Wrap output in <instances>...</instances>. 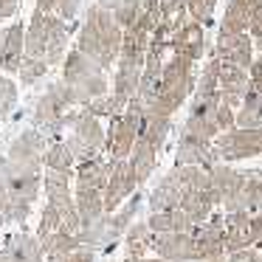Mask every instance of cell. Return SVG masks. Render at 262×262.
I'll list each match as a JSON object with an SVG mask.
<instances>
[{
  "label": "cell",
  "instance_id": "cell-1",
  "mask_svg": "<svg viewBox=\"0 0 262 262\" xmlns=\"http://www.w3.org/2000/svg\"><path fill=\"white\" fill-rule=\"evenodd\" d=\"M121 42H124V29L119 26L116 14L102 9L99 3H93L85 12L79 31H76V48L82 54H88L91 59H96L107 71L119 62Z\"/></svg>",
  "mask_w": 262,
  "mask_h": 262
},
{
  "label": "cell",
  "instance_id": "cell-2",
  "mask_svg": "<svg viewBox=\"0 0 262 262\" xmlns=\"http://www.w3.org/2000/svg\"><path fill=\"white\" fill-rule=\"evenodd\" d=\"M194 88H198V76H194V62L186 57L169 54L161 74V85L149 102H144V107L152 113H164V116H175L183 104L192 99Z\"/></svg>",
  "mask_w": 262,
  "mask_h": 262
},
{
  "label": "cell",
  "instance_id": "cell-3",
  "mask_svg": "<svg viewBox=\"0 0 262 262\" xmlns=\"http://www.w3.org/2000/svg\"><path fill=\"white\" fill-rule=\"evenodd\" d=\"M62 82H68L71 91H74L76 107H88L93 99L110 93L104 68L96 62V59L88 57V54H82L79 48L68 51V57H65V62H62Z\"/></svg>",
  "mask_w": 262,
  "mask_h": 262
},
{
  "label": "cell",
  "instance_id": "cell-4",
  "mask_svg": "<svg viewBox=\"0 0 262 262\" xmlns=\"http://www.w3.org/2000/svg\"><path fill=\"white\" fill-rule=\"evenodd\" d=\"M65 124H68V138L65 144L71 147V152L76 155V164L85 158H93V155L104 152V138H107V130L102 127L99 116L82 110H68L65 116Z\"/></svg>",
  "mask_w": 262,
  "mask_h": 262
},
{
  "label": "cell",
  "instance_id": "cell-5",
  "mask_svg": "<svg viewBox=\"0 0 262 262\" xmlns=\"http://www.w3.org/2000/svg\"><path fill=\"white\" fill-rule=\"evenodd\" d=\"M141 116H144V102L138 96H133L124 113L110 119L107 138H104V155L107 158H113V161L130 158L133 147L138 141V133H141Z\"/></svg>",
  "mask_w": 262,
  "mask_h": 262
},
{
  "label": "cell",
  "instance_id": "cell-6",
  "mask_svg": "<svg viewBox=\"0 0 262 262\" xmlns=\"http://www.w3.org/2000/svg\"><path fill=\"white\" fill-rule=\"evenodd\" d=\"M71 107H76L74 91H71L68 82L59 79V82H54V85H48L46 93L37 99L31 121H34V127H40L46 136H57V133H62L65 127H68L65 124V116H68Z\"/></svg>",
  "mask_w": 262,
  "mask_h": 262
},
{
  "label": "cell",
  "instance_id": "cell-7",
  "mask_svg": "<svg viewBox=\"0 0 262 262\" xmlns=\"http://www.w3.org/2000/svg\"><path fill=\"white\" fill-rule=\"evenodd\" d=\"M214 149L220 161L237 164V161H251L262 155V127H231L214 138Z\"/></svg>",
  "mask_w": 262,
  "mask_h": 262
},
{
  "label": "cell",
  "instance_id": "cell-8",
  "mask_svg": "<svg viewBox=\"0 0 262 262\" xmlns=\"http://www.w3.org/2000/svg\"><path fill=\"white\" fill-rule=\"evenodd\" d=\"M220 102H223L220 93H217V96H198V93H192L183 130L214 141V138L220 136V124H217V107H220Z\"/></svg>",
  "mask_w": 262,
  "mask_h": 262
},
{
  "label": "cell",
  "instance_id": "cell-9",
  "mask_svg": "<svg viewBox=\"0 0 262 262\" xmlns=\"http://www.w3.org/2000/svg\"><path fill=\"white\" fill-rule=\"evenodd\" d=\"M138 178H136V169H133L130 158L124 161H113V169H110V178H107V186H104V214L116 211L121 203L133 198L138 192Z\"/></svg>",
  "mask_w": 262,
  "mask_h": 262
},
{
  "label": "cell",
  "instance_id": "cell-10",
  "mask_svg": "<svg viewBox=\"0 0 262 262\" xmlns=\"http://www.w3.org/2000/svg\"><path fill=\"white\" fill-rule=\"evenodd\" d=\"M217 161H220V155L214 149V141L181 130L175 144V166H203V169H209Z\"/></svg>",
  "mask_w": 262,
  "mask_h": 262
},
{
  "label": "cell",
  "instance_id": "cell-11",
  "mask_svg": "<svg viewBox=\"0 0 262 262\" xmlns=\"http://www.w3.org/2000/svg\"><path fill=\"white\" fill-rule=\"evenodd\" d=\"M209 175H211V183H214L217 198H220V209L223 211H234V203H237L239 189H243L248 172L237 169V166L226 164V161H217V164L209 166Z\"/></svg>",
  "mask_w": 262,
  "mask_h": 262
},
{
  "label": "cell",
  "instance_id": "cell-12",
  "mask_svg": "<svg viewBox=\"0 0 262 262\" xmlns=\"http://www.w3.org/2000/svg\"><path fill=\"white\" fill-rule=\"evenodd\" d=\"M211 57H217L220 62H231V65H239V68L248 71L254 57H256V48H254V40H251L248 31H243V34H217Z\"/></svg>",
  "mask_w": 262,
  "mask_h": 262
},
{
  "label": "cell",
  "instance_id": "cell-13",
  "mask_svg": "<svg viewBox=\"0 0 262 262\" xmlns=\"http://www.w3.org/2000/svg\"><path fill=\"white\" fill-rule=\"evenodd\" d=\"M26 59V23L14 20L0 31V62H3V74L17 76L20 65Z\"/></svg>",
  "mask_w": 262,
  "mask_h": 262
},
{
  "label": "cell",
  "instance_id": "cell-14",
  "mask_svg": "<svg viewBox=\"0 0 262 262\" xmlns=\"http://www.w3.org/2000/svg\"><path fill=\"white\" fill-rule=\"evenodd\" d=\"M217 59V57H214ZM217 76H220V99L228 104V107L239 110L245 93L251 91V76L245 68L239 65H231V62H220L217 59Z\"/></svg>",
  "mask_w": 262,
  "mask_h": 262
},
{
  "label": "cell",
  "instance_id": "cell-15",
  "mask_svg": "<svg viewBox=\"0 0 262 262\" xmlns=\"http://www.w3.org/2000/svg\"><path fill=\"white\" fill-rule=\"evenodd\" d=\"M206 46H209V40H206V26L198 23V20H189L186 26H181L172 34L169 54H178V57H186L192 62H200L206 54Z\"/></svg>",
  "mask_w": 262,
  "mask_h": 262
},
{
  "label": "cell",
  "instance_id": "cell-16",
  "mask_svg": "<svg viewBox=\"0 0 262 262\" xmlns=\"http://www.w3.org/2000/svg\"><path fill=\"white\" fill-rule=\"evenodd\" d=\"M48 136L40 130V127H34V130H26L20 133L17 138L12 141V147H9V158L17 161V164H34L40 166L42 164V155H46L48 149Z\"/></svg>",
  "mask_w": 262,
  "mask_h": 262
},
{
  "label": "cell",
  "instance_id": "cell-17",
  "mask_svg": "<svg viewBox=\"0 0 262 262\" xmlns=\"http://www.w3.org/2000/svg\"><path fill=\"white\" fill-rule=\"evenodd\" d=\"M152 251L169 262H194V243L189 231L152 234Z\"/></svg>",
  "mask_w": 262,
  "mask_h": 262
},
{
  "label": "cell",
  "instance_id": "cell-18",
  "mask_svg": "<svg viewBox=\"0 0 262 262\" xmlns=\"http://www.w3.org/2000/svg\"><path fill=\"white\" fill-rule=\"evenodd\" d=\"M110 169H113V158H107L104 152L79 161L76 169H74L76 189H102V192H104L107 178H110Z\"/></svg>",
  "mask_w": 262,
  "mask_h": 262
},
{
  "label": "cell",
  "instance_id": "cell-19",
  "mask_svg": "<svg viewBox=\"0 0 262 262\" xmlns=\"http://www.w3.org/2000/svg\"><path fill=\"white\" fill-rule=\"evenodd\" d=\"M259 6V0H226L223 17L217 23V34H243L251 26V14Z\"/></svg>",
  "mask_w": 262,
  "mask_h": 262
},
{
  "label": "cell",
  "instance_id": "cell-20",
  "mask_svg": "<svg viewBox=\"0 0 262 262\" xmlns=\"http://www.w3.org/2000/svg\"><path fill=\"white\" fill-rule=\"evenodd\" d=\"M181 200H183V189L178 183V178L172 175V169L149 189L147 194V206L149 211H166V209H181Z\"/></svg>",
  "mask_w": 262,
  "mask_h": 262
},
{
  "label": "cell",
  "instance_id": "cell-21",
  "mask_svg": "<svg viewBox=\"0 0 262 262\" xmlns=\"http://www.w3.org/2000/svg\"><path fill=\"white\" fill-rule=\"evenodd\" d=\"M68 42H71V26L59 17L57 12L48 14V48H46V62L51 65H62L68 57Z\"/></svg>",
  "mask_w": 262,
  "mask_h": 262
},
{
  "label": "cell",
  "instance_id": "cell-22",
  "mask_svg": "<svg viewBox=\"0 0 262 262\" xmlns=\"http://www.w3.org/2000/svg\"><path fill=\"white\" fill-rule=\"evenodd\" d=\"M3 256H6V262H42L46 259L40 237H31V234H26V231L12 234V237L6 239Z\"/></svg>",
  "mask_w": 262,
  "mask_h": 262
},
{
  "label": "cell",
  "instance_id": "cell-23",
  "mask_svg": "<svg viewBox=\"0 0 262 262\" xmlns=\"http://www.w3.org/2000/svg\"><path fill=\"white\" fill-rule=\"evenodd\" d=\"M251 245V214L248 211H226V254Z\"/></svg>",
  "mask_w": 262,
  "mask_h": 262
},
{
  "label": "cell",
  "instance_id": "cell-24",
  "mask_svg": "<svg viewBox=\"0 0 262 262\" xmlns=\"http://www.w3.org/2000/svg\"><path fill=\"white\" fill-rule=\"evenodd\" d=\"M152 228L147 220H138L127 228L124 234V256L127 259H138V256H147L152 251Z\"/></svg>",
  "mask_w": 262,
  "mask_h": 262
},
{
  "label": "cell",
  "instance_id": "cell-25",
  "mask_svg": "<svg viewBox=\"0 0 262 262\" xmlns=\"http://www.w3.org/2000/svg\"><path fill=\"white\" fill-rule=\"evenodd\" d=\"M158 152H161V149L152 147L149 141H144V138H138L136 147H133L130 164H133V169H136V178H138V183H141V186L149 181V175H152L155 166H158Z\"/></svg>",
  "mask_w": 262,
  "mask_h": 262
},
{
  "label": "cell",
  "instance_id": "cell-26",
  "mask_svg": "<svg viewBox=\"0 0 262 262\" xmlns=\"http://www.w3.org/2000/svg\"><path fill=\"white\" fill-rule=\"evenodd\" d=\"M149 228L155 234H169V231H189L194 226L192 217L186 214L183 209H166V211H149L147 217Z\"/></svg>",
  "mask_w": 262,
  "mask_h": 262
},
{
  "label": "cell",
  "instance_id": "cell-27",
  "mask_svg": "<svg viewBox=\"0 0 262 262\" xmlns=\"http://www.w3.org/2000/svg\"><path fill=\"white\" fill-rule=\"evenodd\" d=\"M76 211H79L82 226H91L104 214V192L102 189H76L74 192Z\"/></svg>",
  "mask_w": 262,
  "mask_h": 262
},
{
  "label": "cell",
  "instance_id": "cell-28",
  "mask_svg": "<svg viewBox=\"0 0 262 262\" xmlns=\"http://www.w3.org/2000/svg\"><path fill=\"white\" fill-rule=\"evenodd\" d=\"M141 71L144 68H138V65L116 62V76H113L110 91H113L116 96H121V99H127V102H130V99L138 93V85H141Z\"/></svg>",
  "mask_w": 262,
  "mask_h": 262
},
{
  "label": "cell",
  "instance_id": "cell-29",
  "mask_svg": "<svg viewBox=\"0 0 262 262\" xmlns=\"http://www.w3.org/2000/svg\"><path fill=\"white\" fill-rule=\"evenodd\" d=\"M40 243H42V254H46V259H51V262L62 259L65 254H71V251H76L82 245L79 234H71V231H65V228H59V231L42 237Z\"/></svg>",
  "mask_w": 262,
  "mask_h": 262
},
{
  "label": "cell",
  "instance_id": "cell-30",
  "mask_svg": "<svg viewBox=\"0 0 262 262\" xmlns=\"http://www.w3.org/2000/svg\"><path fill=\"white\" fill-rule=\"evenodd\" d=\"M262 209V178L259 172H248L245 175V183L239 189V198L234 203V211H248V214H256Z\"/></svg>",
  "mask_w": 262,
  "mask_h": 262
},
{
  "label": "cell",
  "instance_id": "cell-31",
  "mask_svg": "<svg viewBox=\"0 0 262 262\" xmlns=\"http://www.w3.org/2000/svg\"><path fill=\"white\" fill-rule=\"evenodd\" d=\"M42 164L46 169H59V172H74L76 166V155L71 152V147L65 141H51L42 155Z\"/></svg>",
  "mask_w": 262,
  "mask_h": 262
},
{
  "label": "cell",
  "instance_id": "cell-32",
  "mask_svg": "<svg viewBox=\"0 0 262 262\" xmlns=\"http://www.w3.org/2000/svg\"><path fill=\"white\" fill-rule=\"evenodd\" d=\"M237 127H262V93L248 91L237 110Z\"/></svg>",
  "mask_w": 262,
  "mask_h": 262
},
{
  "label": "cell",
  "instance_id": "cell-33",
  "mask_svg": "<svg viewBox=\"0 0 262 262\" xmlns=\"http://www.w3.org/2000/svg\"><path fill=\"white\" fill-rule=\"evenodd\" d=\"M127 99H121V96H116L113 91L110 93H104V96H99V99H93L91 104H88V113H93V116H99V119H113V116H119V113H124L127 110Z\"/></svg>",
  "mask_w": 262,
  "mask_h": 262
},
{
  "label": "cell",
  "instance_id": "cell-34",
  "mask_svg": "<svg viewBox=\"0 0 262 262\" xmlns=\"http://www.w3.org/2000/svg\"><path fill=\"white\" fill-rule=\"evenodd\" d=\"M17 99H20V88L14 82V76L0 74V121L12 116V110L17 107Z\"/></svg>",
  "mask_w": 262,
  "mask_h": 262
},
{
  "label": "cell",
  "instance_id": "cell-35",
  "mask_svg": "<svg viewBox=\"0 0 262 262\" xmlns=\"http://www.w3.org/2000/svg\"><path fill=\"white\" fill-rule=\"evenodd\" d=\"M194 93H198V96H217V93H220V76H217V59L214 57L203 65Z\"/></svg>",
  "mask_w": 262,
  "mask_h": 262
},
{
  "label": "cell",
  "instance_id": "cell-36",
  "mask_svg": "<svg viewBox=\"0 0 262 262\" xmlns=\"http://www.w3.org/2000/svg\"><path fill=\"white\" fill-rule=\"evenodd\" d=\"M48 71H51V65H48L46 59L26 57L23 65H20V71H17V79H20V85H23V88H31V85H37V82L48 74Z\"/></svg>",
  "mask_w": 262,
  "mask_h": 262
},
{
  "label": "cell",
  "instance_id": "cell-37",
  "mask_svg": "<svg viewBox=\"0 0 262 262\" xmlns=\"http://www.w3.org/2000/svg\"><path fill=\"white\" fill-rule=\"evenodd\" d=\"M186 9H189V17L203 23L209 29L214 23V9H217V0H186Z\"/></svg>",
  "mask_w": 262,
  "mask_h": 262
},
{
  "label": "cell",
  "instance_id": "cell-38",
  "mask_svg": "<svg viewBox=\"0 0 262 262\" xmlns=\"http://www.w3.org/2000/svg\"><path fill=\"white\" fill-rule=\"evenodd\" d=\"M62 228V214H59V209L54 203H48L46 209H42V217H40V228H37V237H48V234L59 231Z\"/></svg>",
  "mask_w": 262,
  "mask_h": 262
},
{
  "label": "cell",
  "instance_id": "cell-39",
  "mask_svg": "<svg viewBox=\"0 0 262 262\" xmlns=\"http://www.w3.org/2000/svg\"><path fill=\"white\" fill-rule=\"evenodd\" d=\"M31 214V203L29 200H9L6 209L0 211V220L3 223H26V217Z\"/></svg>",
  "mask_w": 262,
  "mask_h": 262
},
{
  "label": "cell",
  "instance_id": "cell-40",
  "mask_svg": "<svg viewBox=\"0 0 262 262\" xmlns=\"http://www.w3.org/2000/svg\"><path fill=\"white\" fill-rule=\"evenodd\" d=\"M248 34H251V40H254V48H256V54H262V0H259V6L254 9V14H251Z\"/></svg>",
  "mask_w": 262,
  "mask_h": 262
},
{
  "label": "cell",
  "instance_id": "cell-41",
  "mask_svg": "<svg viewBox=\"0 0 262 262\" xmlns=\"http://www.w3.org/2000/svg\"><path fill=\"white\" fill-rule=\"evenodd\" d=\"M79 6H82V0H57V14L65 20V23H74Z\"/></svg>",
  "mask_w": 262,
  "mask_h": 262
},
{
  "label": "cell",
  "instance_id": "cell-42",
  "mask_svg": "<svg viewBox=\"0 0 262 262\" xmlns=\"http://www.w3.org/2000/svg\"><path fill=\"white\" fill-rule=\"evenodd\" d=\"M93 259H96V248H91V245H79L76 251L65 254L62 259H57V262H93Z\"/></svg>",
  "mask_w": 262,
  "mask_h": 262
},
{
  "label": "cell",
  "instance_id": "cell-43",
  "mask_svg": "<svg viewBox=\"0 0 262 262\" xmlns=\"http://www.w3.org/2000/svg\"><path fill=\"white\" fill-rule=\"evenodd\" d=\"M228 262H259V248L256 245H248V248H239V251H231L226 254Z\"/></svg>",
  "mask_w": 262,
  "mask_h": 262
},
{
  "label": "cell",
  "instance_id": "cell-44",
  "mask_svg": "<svg viewBox=\"0 0 262 262\" xmlns=\"http://www.w3.org/2000/svg\"><path fill=\"white\" fill-rule=\"evenodd\" d=\"M248 76H251V91L262 93V54L254 57V62H251V68H248Z\"/></svg>",
  "mask_w": 262,
  "mask_h": 262
},
{
  "label": "cell",
  "instance_id": "cell-45",
  "mask_svg": "<svg viewBox=\"0 0 262 262\" xmlns=\"http://www.w3.org/2000/svg\"><path fill=\"white\" fill-rule=\"evenodd\" d=\"M262 243V209L256 214H251V245Z\"/></svg>",
  "mask_w": 262,
  "mask_h": 262
},
{
  "label": "cell",
  "instance_id": "cell-46",
  "mask_svg": "<svg viewBox=\"0 0 262 262\" xmlns=\"http://www.w3.org/2000/svg\"><path fill=\"white\" fill-rule=\"evenodd\" d=\"M20 9V0H0V23L3 20H12Z\"/></svg>",
  "mask_w": 262,
  "mask_h": 262
},
{
  "label": "cell",
  "instance_id": "cell-47",
  "mask_svg": "<svg viewBox=\"0 0 262 262\" xmlns=\"http://www.w3.org/2000/svg\"><path fill=\"white\" fill-rule=\"evenodd\" d=\"M34 9L42 14H54L57 12V0H34Z\"/></svg>",
  "mask_w": 262,
  "mask_h": 262
},
{
  "label": "cell",
  "instance_id": "cell-48",
  "mask_svg": "<svg viewBox=\"0 0 262 262\" xmlns=\"http://www.w3.org/2000/svg\"><path fill=\"white\" fill-rule=\"evenodd\" d=\"M124 262H169V259H164V256H158V254H155V256H138V259H127V256H124Z\"/></svg>",
  "mask_w": 262,
  "mask_h": 262
},
{
  "label": "cell",
  "instance_id": "cell-49",
  "mask_svg": "<svg viewBox=\"0 0 262 262\" xmlns=\"http://www.w3.org/2000/svg\"><path fill=\"white\" fill-rule=\"evenodd\" d=\"M96 3H99V6H102V9H107V12H113V9L119 6L121 0H96Z\"/></svg>",
  "mask_w": 262,
  "mask_h": 262
},
{
  "label": "cell",
  "instance_id": "cell-50",
  "mask_svg": "<svg viewBox=\"0 0 262 262\" xmlns=\"http://www.w3.org/2000/svg\"><path fill=\"white\" fill-rule=\"evenodd\" d=\"M194 262H228V256L223 254V256H209V259H194Z\"/></svg>",
  "mask_w": 262,
  "mask_h": 262
},
{
  "label": "cell",
  "instance_id": "cell-51",
  "mask_svg": "<svg viewBox=\"0 0 262 262\" xmlns=\"http://www.w3.org/2000/svg\"><path fill=\"white\" fill-rule=\"evenodd\" d=\"M256 248H259V262H262V243H259V245H256Z\"/></svg>",
  "mask_w": 262,
  "mask_h": 262
},
{
  "label": "cell",
  "instance_id": "cell-52",
  "mask_svg": "<svg viewBox=\"0 0 262 262\" xmlns=\"http://www.w3.org/2000/svg\"><path fill=\"white\" fill-rule=\"evenodd\" d=\"M256 172H259V178H262V164H259V169H256Z\"/></svg>",
  "mask_w": 262,
  "mask_h": 262
},
{
  "label": "cell",
  "instance_id": "cell-53",
  "mask_svg": "<svg viewBox=\"0 0 262 262\" xmlns=\"http://www.w3.org/2000/svg\"><path fill=\"white\" fill-rule=\"evenodd\" d=\"M0 74H3V62H0Z\"/></svg>",
  "mask_w": 262,
  "mask_h": 262
},
{
  "label": "cell",
  "instance_id": "cell-54",
  "mask_svg": "<svg viewBox=\"0 0 262 262\" xmlns=\"http://www.w3.org/2000/svg\"><path fill=\"white\" fill-rule=\"evenodd\" d=\"M107 262H113V259H107ZM121 262H124V259H121Z\"/></svg>",
  "mask_w": 262,
  "mask_h": 262
}]
</instances>
